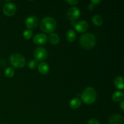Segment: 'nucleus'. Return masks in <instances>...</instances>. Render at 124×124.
Instances as JSON below:
<instances>
[{"mask_svg":"<svg viewBox=\"0 0 124 124\" xmlns=\"http://www.w3.org/2000/svg\"><path fill=\"white\" fill-rule=\"evenodd\" d=\"M96 39L94 35L89 33L83 34L79 38L81 46L85 49H91L96 44Z\"/></svg>","mask_w":124,"mask_h":124,"instance_id":"nucleus-1","label":"nucleus"},{"mask_svg":"<svg viewBox=\"0 0 124 124\" xmlns=\"http://www.w3.org/2000/svg\"><path fill=\"white\" fill-rule=\"evenodd\" d=\"M40 27L44 32L52 33L56 27V22L55 19L52 17H45L41 21Z\"/></svg>","mask_w":124,"mask_h":124,"instance_id":"nucleus-2","label":"nucleus"},{"mask_svg":"<svg viewBox=\"0 0 124 124\" xmlns=\"http://www.w3.org/2000/svg\"><path fill=\"white\" fill-rule=\"evenodd\" d=\"M82 101L87 104H92L96 99V92L92 87H87L81 95Z\"/></svg>","mask_w":124,"mask_h":124,"instance_id":"nucleus-3","label":"nucleus"},{"mask_svg":"<svg viewBox=\"0 0 124 124\" xmlns=\"http://www.w3.org/2000/svg\"><path fill=\"white\" fill-rule=\"evenodd\" d=\"M10 62L13 67L16 68L23 67L25 64L24 57L19 53H13L10 57Z\"/></svg>","mask_w":124,"mask_h":124,"instance_id":"nucleus-4","label":"nucleus"},{"mask_svg":"<svg viewBox=\"0 0 124 124\" xmlns=\"http://www.w3.org/2000/svg\"><path fill=\"white\" fill-rule=\"evenodd\" d=\"M34 56L36 61H42L47 58V50L43 47H38L34 51Z\"/></svg>","mask_w":124,"mask_h":124,"instance_id":"nucleus-5","label":"nucleus"},{"mask_svg":"<svg viewBox=\"0 0 124 124\" xmlns=\"http://www.w3.org/2000/svg\"><path fill=\"white\" fill-rule=\"evenodd\" d=\"M3 13L5 15L11 16H13L16 11V7L15 4L12 2H8L6 3L3 7Z\"/></svg>","mask_w":124,"mask_h":124,"instance_id":"nucleus-6","label":"nucleus"},{"mask_svg":"<svg viewBox=\"0 0 124 124\" xmlns=\"http://www.w3.org/2000/svg\"><path fill=\"white\" fill-rule=\"evenodd\" d=\"M80 11L76 7H71L68 10L67 18L70 21H75L79 17Z\"/></svg>","mask_w":124,"mask_h":124,"instance_id":"nucleus-7","label":"nucleus"},{"mask_svg":"<svg viewBox=\"0 0 124 124\" xmlns=\"http://www.w3.org/2000/svg\"><path fill=\"white\" fill-rule=\"evenodd\" d=\"M88 24L85 21H80L77 22L75 25V29L78 32H84L88 29Z\"/></svg>","mask_w":124,"mask_h":124,"instance_id":"nucleus-8","label":"nucleus"},{"mask_svg":"<svg viewBox=\"0 0 124 124\" xmlns=\"http://www.w3.org/2000/svg\"><path fill=\"white\" fill-rule=\"evenodd\" d=\"M109 124H124V118L120 115H113L109 119Z\"/></svg>","mask_w":124,"mask_h":124,"instance_id":"nucleus-9","label":"nucleus"},{"mask_svg":"<svg viewBox=\"0 0 124 124\" xmlns=\"http://www.w3.org/2000/svg\"><path fill=\"white\" fill-rule=\"evenodd\" d=\"M47 41V36L44 33H38L33 37V42L38 45L44 44Z\"/></svg>","mask_w":124,"mask_h":124,"instance_id":"nucleus-10","label":"nucleus"},{"mask_svg":"<svg viewBox=\"0 0 124 124\" xmlns=\"http://www.w3.org/2000/svg\"><path fill=\"white\" fill-rule=\"evenodd\" d=\"M38 24V19L35 16H30L26 18L25 20V25L29 29H34Z\"/></svg>","mask_w":124,"mask_h":124,"instance_id":"nucleus-11","label":"nucleus"},{"mask_svg":"<svg viewBox=\"0 0 124 124\" xmlns=\"http://www.w3.org/2000/svg\"><path fill=\"white\" fill-rule=\"evenodd\" d=\"M38 71L42 75H46L49 71V66L45 62H42L38 65Z\"/></svg>","mask_w":124,"mask_h":124,"instance_id":"nucleus-12","label":"nucleus"},{"mask_svg":"<svg viewBox=\"0 0 124 124\" xmlns=\"http://www.w3.org/2000/svg\"><path fill=\"white\" fill-rule=\"evenodd\" d=\"M124 79L122 76H117L114 81V85L115 87L119 90L124 89Z\"/></svg>","mask_w":124,"mask_h":124,"instance_id":"nucleus-13","label":"nucleus"},{"mask_svg":"<svg viewBox=\"0 0 124 124\" xmlns=\"http://www.w3.org/2000/svg\"><path fill=\"white\" fill-rule=\"evenodd\" d=\"M70 108L73 109H76L78 108L81 105V102L79 98H73V99H71L70 102Z\"/></svg>","mask_w":124,"mask_h":124,"instance_id":"nucleus-14","label":"nucleus"},{"mask_svg":"<svg viewBox=\"0 0 124 124\" xmlns=\"http://www.w3.org/2000/svg\"><path fill=\"white\" fill-rule=\"evenodd\" d=\"M92 22L95 25L100 26L103 24L104 19L101 16L99 15H96L92 18Z\"/></svg>","mask_w":124,"mask_h":124,"instance_id":"nucleus-15","label":"nucleus"},{"mask_svg":"<svg viewBox=\"0 0 124 124\" xmlns=\"http://www.w3.org/2000/svg\"><path fill=\"white\" fill-rule=\"evenodd\" d=\"M49 41L52 44L56 45L59 44V41H60V38L56 33H52L49 36Z\"/></svg>","mask_w":124,"mask_h":124,"instance_id":"nucleus-16","label":"nucleus"},{"mask_svg":"<svg viewBox=\"0 0 124 124\" xmlns=\"http://www.w3.org/2000/svg\"><path fill=\"white\" fill-rule=\"evenodd\" d=\"M66 38L69 41H70V42H73L76 38V35L75 30H73V29L69 30L66 34Z\"/></svg>","mask_w":124,"mask_h":124,"instance_id":"nucleus-17","label":"nucleus"},{"mask_svg":"<svg viewBox=\"0 0 124 124\" xmlns=\"http://www.w3.org/2000/svg\"><path fill=\"white\" fill-rule=\"evenodd\" d=\"M124 98V93L121 91H117L113 94L112 99L114 101L119 102L122 100Z\"/></svg>","mask_w":124,"mask_h":124,"instance_id":"nucleus-18","label":"nucleus"},{"mask_svg":"<svg viewBox=\"0 0 124 124\" xmlns=\"http://www.w3.org/2000/svg\"><path fill=\"white\" fill-rule=\"evenodd\" d=\"M4 73L5 75H6L7 78H12L13 77V75H14L15 71L12 68L8 67L5 70Z\"/></svg>","mask_w":124,"mask_h":124,"instance_id":"nucleus-19","label":"nucleus"},{"mask_svg":"<svg viewBox=\"0 0 124 124\" xmlns=\"http://www.w3.org/2000/svg\"><path fill=\"white\" fill-rule=\"evenodd\" d=\"M33 35V31L30 29H26L23 32V36L26 39H30Z\"/></svg>","mask_w":124,"mask_h":124,"instance_id":"nucleus-20","label":"nucleus"},{"mask_svg":"<svg viewBox=\"0 0 124 124\" xmlns=\"http://www.w3.org/2000/svg\"><path fill=\"white\" fill-rule=\"evenodd\" d=\"M38 65L37 61L35 59H32V60L30 61L28 63V67L30 70H34L36 68Z\"/></svg>","mask_w":124,"mask_h":124,"instance_id":"nucleus-21","label":"nucleus"},{"mask_svg":"<svg viewBox=\"0 0 124 124\" xmlns=\"http://www.w3.org/2000/svg\"><path fill=\"white\" fill-rule=\"evenodd\" d=\"M87 124H100L99 121L96 119H92L89 120Z\"/></svg>","mask_w":124,"mask_h":124,"instance_id":"nucleus-22","label":"nucleus"},{"mask_svg":"<svg viewBox=\"0 0 124 124\" xmlns=\"http://www.w3.org/2000/svg\"><path fill=\"white\" fill-rule=\"evenodd\" d=\"M67 3H69L70 5H76L79 2L78 0H68L66 1Z\"/></svg>","mask_w":124,"mask_h":124,"instance_id":"nucleus-23","label":"nucleus"},{"mask_svg":"<svg viewBox=\"0 0 124 124\" xmlns=\"http://www.w3.org/2000/svg\"><path fill=\"white\" fill-rule=\"evenodd\" d=\"M101 2V0H92V1H91L92 4H94V5L97 4H98V3H100Z\"/></svg>","mask_w":124,"mask_h":124,"instance_id":"nucleus-24","label":"nucleus"},{"mask_svg":"<svg viewBox=\"0 0 124 124\" xmlns=\"http://www.w3.org/2000/svg\"><path fill=\"white\" fill-rule=\"evenodd\" d=\"M94 5L93 4H90L89 5H88V9L90 10H92L94 8Z\"/></svg>","mask_w":124,"mask_h":124,"instance_id":"nucleus-25","label":"nucleus"},{"mask_svg":"<svg viewBox=\"0 0 124 124\" xmlns=\"http://www.w3.org/2000/svg\"><path fill=\"white\" fill-rule=\"evenodd\" d=\"M120 107H121V108L122 109V111H124V101H122L121 102V104H120Z\"/></svg>","mask_w":124,"mask_h":124,"instance_id":"nucleus-26","label":"nucleus"},{"mask_svg":"<svg viewBox=\"0 0 124 124\" xmlns=\"http://www.w3.org/2000/svg\"></svg>","mask_w":124,"mask_h":124,"instance_id":"nucleus-27","label":"nucleus"}]
</instances>
